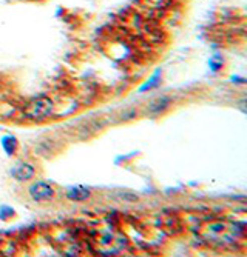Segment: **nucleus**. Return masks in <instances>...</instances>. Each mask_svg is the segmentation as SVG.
<instances>
[{"label":"nucleus","instance_id":"obj_2","mask_svg":"<svg viewBox=\"0 0 247 257\" xmlns=\"http://www.w3.org/2000/svg\"><path fill=\"white\" fill-rule=\"evenodd\" d=\"M53 112V102L48 97H37L28 102L24 108V114L31 120H40Z\"/></svg>","mask_w":247,"mask_h":257},{"label":"nucleus","instance_id":"obj_7","mask_svg":"<svg viewBox=\"0 0 247 257\" xmlns=\"http://www.w3.org/2000/svg\"><path fill=\"white\" fill-rule=\"evenodd\" d=\"M167 105H169V99H158L156 102H153V103L148 105V111H150V112H159V111H162Z\"/></svg>","mask_w":247,"mask_h":257},{"label":"nucleus","instance_id":"obj_4","mask_svg":"<svg viewBox=\"0 0 247 257\" xmlns=\"http://www.w3.org/2000/svg\"><path fill=\"white\" fill-rule=\"evenodd\" d=\"M30 196L36 202H45V200H50L54 196V190H53V186L48 183L36 182L30 186Z\"/></svg>","mask_w":247,"mask_h":257},{"label":"nucleus","instance_id":"obj_6","mask_svg":"<svg viewBox=\"0 0 247 257\" xmlns=\"http://www.w3.org/2000/svg\"><path fill=\"white\" fill-rule=\"evenodd\" d=\"M66 196H68V199H71V200H85L90 196V193H88V190L82 188V186H76V188L68 190Z\"/></svg>","mask_w":247,"mask_h":257},{"label":"nucleus","instance_id":"obj_3","mask_svg":"<svg viewBox=\"0 0 247 257\" xmlns=\"http://www.w3.org/2000/svg\"><path fill=\"white\" fill-rule=\"evenodd\" d=\"M124 245H125V239H124L121 234H105V236L98 242L99 251L104 252L105 255L119 252V251L124 248Z\"/></svg>","mask_w":247,"mask_h":257},{"label":"nucleus","instance_id":"obj_5","mask_svg":"<svg viewBox=\"0 0 247 257\" xmlns=\"http://www.w3.org/2000/svg\"><path fill=\"white\" fill-rule=\"evenodd\" d=\"M34 173H36L34 167L31 165V163H27V162L19 163V165H16V168L13 170V176L20 182L30 180L31 177H34Z\"/></svg>","mask_w":247,"mask_h":257},{"label":"nucleus","instance_id":"obj_1","mask_svg":"<svg viewBox=\"0 0 247 257\" xmlns=\"http://www.w3.org/2000/svg\"><path fill=\"white\" fill-rule=\"evenodd\" d=\"M204 234L209 240L216 243H232L244 234V225L233 222H215L206 228Z\"/></svg>","mask_w":247,"mask_h":257}]
</instances>
